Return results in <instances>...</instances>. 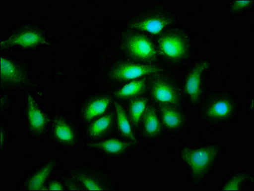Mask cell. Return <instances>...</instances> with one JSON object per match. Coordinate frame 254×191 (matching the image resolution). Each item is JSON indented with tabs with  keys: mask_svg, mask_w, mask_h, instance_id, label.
<instances>
[{
	"mask_svg": "<svg viewBox=\"0 0 254 191\" xmlns=\"http://www.w3.org/2000/svg\"><path fill=\"white\" fill-rule=\"evenodd\" d=\"M79 180L82 185L86 190L90 191H102L103 190L102 187L100 186L99 182L95 181L92 178L86 176V175H80Z\"/></svg>",
	"mask_w": 254,
	"mask_h": 191,
	"instance_id": "cell-22",
	"label": "cell"
},
{
	"mask_svg": "<svg viewBox=\"0 0 254 191\" xmlns=\"http://www.w3.org/2000/svg\"><path fill=\"white\" fill-rule=\"evenodd\" d=\"M116 112H117V119L118 127L120 133L127 139L136 143V140L133 134L132 128L129 123L128 117L123 106L120 103L115 104Z\"/></svg>",
	"mask_w": 254,
	"mask_h": 191,
	"instance_id": "cell-13",
	"label": "cell"
},
{
	"mask_svg": "<svg viewBox=\"0 0 254 191\" xmlns=\"http://www.w3.org/2000/svg\"><path fill=\"white\" fill-rule=\"evenodd\" d=\"M55 135L59 141L64 143H71L73 140L72 129L67 124L62 121H58L55 127Z\"/></svg>",
	"mask_w": 254,
	"mask_h": 191,
	"instance_id": "cell-21",
	"label": "cell"
},
{
	"mask_svg": "<svg viewBox=\"0 0 254 191\" xmlns=\"http://www.w3.org/2000/svg\"><path fill=\"white\" fill-rule=\"evenodd\" d=\"M147 100L145 98H139L131 101L129 113L131 121L133 124L138 125L142 118V115L145 112Z\"/></svg>",
	"mask_w": 254,
	"mask_h": 191,
	"instance_id": "cell-19",
	"label": "cell"
},
{
	"mask_svg": "<svg viewBox=\"0 0 254 191\" xmlns=\"http://www.w3.org/2000/svg\"><path fill=\"white\" fill-rule=\"evenodd\" d=\"M160 69L154 66L123 63L116 66L111 73V77L117 81H127L146 75L159 73Z\"/></svg>",
	"mask_w": 254,
	"mask_h": 191,
	"instance_id": "cell-3",
	"label": "cell"
},
{
	"mask_svg": "<svg viewBox=\"0 0 254 191\" xmlns=\"http://www.w3.org/2000/svg\"><path fill=\"white\" fill-rule=\"evenodd\" d=\"M113 121V115L109 114L101 117L91 124L88 130L89 135L93 139L100 137L109 130Z\"/></svg>",
	"mask_w": 254,
	"mask_h": 191,
	"instance_id": "cell-18",
	"label": "cell"
},
{
	"mask_svg": "<svg viewBox=\"0 0 254 191\" xmlns=\"http://www.w3.org/2000/svg\"><path fill=\"white\" fill-rule=\"evenodd\" d=\"M49 189L51 191H61L63 190L61 184L57 182H53L49 187Z\"/></svg>",
	"mask_w": 254,
	"mask_h": 191,
	"instance_id": "cell-25",
	"label": "cell"
},
{
	"mask_svg": "<svg viewBox=\"0 0 254 191\" xmlns=\"http://www.w3.org/2000/svg\"><path fill=\"white\" fill-rule=\"evenodd\" d=\"M245 179V175H238L227 182L222 191H240L241 185Z\"/></svg>",
	"mask_w": 254,
	"mask_h": 191,
	"instance_id": "cell-23",
	"label": "cell"
},
{
	"mask_svg": "<svg viewBox=\"0 0 254 191\" xmlns=\"http://www.w3.org/2000/svg\"><path fill=\"white\" fill-rule=\"evenodd\" d=\"M54 162L51 161L46 166L38 170L28 182V188L30 190H39L43 186L44 182L50 175L53 167Z\"/></svg>",
	"mask_w": 254,
	"mask_h": 191,
	"instance_id": "cell-14",
	"label": "cell"
},
{
	"mask_svg": "<svg viewBox=\"0 0 254 191\" xmlns=\"http://www.w3.org/2000/svg\"><path fill=\"white\" fill-rule=\"evenodd\" d=\"M170 19L162 15H151L135 22L133 27L151 33H159L170 24Z\"/></svg>",
	"mask_w": 254,
	"mask_h": 191,
	"instance_id": "cell-8",
	"label": "cell"
},
{
	"mask_svg": "<svg viewBox=\"0 0 254 191\" xmlns=\"http://www.w3.org/2000/svg\"><path fill=\"white\" fill-rule=\"evenodd\" d=\"M124 49L129 56L138 61H152L157 55L154 45L145 37L129 38L124 44Z\"/></svg>",
	"mask_w": 254,
	"mask_h": 191,
	"instance_id": "cell-2",
	"label": "cell"
},
{
	"mask_svg": "<svg viewBox=\"0 0 254 191\" xmlns=\"http://www.w3.org/2000/svg\"><path fill=\"white\" fill-rule=\"evenodd\" d=\"M110 100L107 97L95 99L91 102L84 110V117L86 120H91L104 114L108 108Z\"/></svg>",
	"mask_w": 254,
	"mask_h": 191,
	"instance_id": "cell-15",
	"label": "cell"
},
{
	"mask_svg": "<svg viewBox=\"0 0 254 191\" xmlns=\"http://www.w3.org/2000/svg\"><path fill=\"white\" fill-rule=\"evenodd\" d=\"M1 79L5 83L17 84L23 80V75L12 62L1 57Z\"/></svg>",
	"mask_w": 254,
	"mask_h": 191,
	"instance_id": "cell-11",
	"label": "cell"
},
{
	"mask_svg": "<svg viewBox=\"0 0 254 191\" xmlns=\"http://www.w3.org/2000/svg\"><path fill=\"white\" fill-rule=\"evenodd\" d=\"M151 92L156 100L160 102L175 105L179 101L177 91L167 82H155L151 87Z\"/></svg>",
	"mask_w": 254,
	"mask_h": 191,
	"instance_id": "cell-7",
	"label": "cell"
},
{
	"mask_svg": "<svg viewBox=\"0 0 254 191\" xmlns=\"http://www.w3.org/2000/svg\"><path fill=\"white\" fill-rule=\"evenodd\" d=\"M253 2V1H247V0L246 1H235L233 4L232 8L233 10H239L241 8H246L247 6L251 5Z\"/></svg>",
	"mask_w": 254,
	"mask_h": 191,
	"instance_id": "cell-24",
	"label": "cell"
},
{
	"mask_svg": "<svg viewBox=\"0 0 254 191\" xmlns=\"http://www.w3.org/2000/svg\"><path fill=\"white\" fill-rule=\"evenodd\" d=\"M145 89V82L144 80L135 81L126 84L117 93V96L121 98H128L135 96L143 92Z\"/></svg>",
	"mask_w": 254,
	"mask_h": 191,
	"instance_id": "cell-17",
	"label": "cell"
},
{
	"mask_svg": "<svg viewBox=\"0 0 254 191\" xmlns=\"http://www.w3.org/2000/svg\"><path fill=\"white\" fill-rule=\"evenodd\" d=\"M233 106L231 102L227 99H220L215 101L207 110V115L209 118L220 119L229 116L233 112Z\"/></svg>",
	"mask_w": 254,
	"mask_h": 191,
	"instance_id": "cell-12",
	"label": "cell"
},
{
	"mask_svg": "<svg viewBox=\"0 0 254 191\" xmlns=\"http://www.w3.org/2000/svg\"><path fill=\"white\" fill-rule=\"evenodd\" d=\"M144 128L146 134L153 137L160 132V124L155 110L148 108L145 111L144 117Z\"/></svg>",
	"mask_w": 254,
	"mask_h": 191,
	"instance_id": "cell-16",
	"label": "cell"
},
{
	"mask_svg": "<svg viewBox=\"0 0 254 191\" xmlns=\"http://www.w3.org/2000/svg\"><path fill=\"white\" fill-rule=\"evenodd\" d=\"M89 146L107 154H118L128 149L132 146V144L126 143L118 139H109L99 143H91Z\"/></svg>",
	"mask_w": 254,
	"mask_h": 191,
	"instance_id": "cell-10",
	"label": "cell"
},
{
	"mask_svg": "<svg viewBox=\"0 0 254 191\" xmlns=\"http://www.w3.org/2000/svg\"><path fill=\"white\" fill-rule=\"evenodd\" d=\"M27 115L32 130L35 133H41L46 127V119L31 96L28 97Z\"/></svg>",
	"mask_w": 254,
	"mask_h": 191,
	"instance_id": "cell-9",
	"label": "cell"
},
{
	"mask_svg": "<svg viewBox=\"0 0 254 191\" xmlns=\"http://www.w3.org/2000/svg\"><path fill=\"white\" fill-rule=\"evenodd\" d=\"M159 48L162 54L171 59H180L187 52L186 42L177 35H169L162 37L160 39Z\"/></svg>",
	"mask_w": 254,
	"mask_h": 191,
	"instance_id": "cell-4",
	"label": "cell"
},
{
	"mask_svg": "<svg viewBox=\"0 0 254 191\" xmlns=\"http://www.w3.org/2000/svg\"><path fill=\"white\" fill-rule=\"evenodd\" d=\"M209 67V63L207 62H201L193 68L191 70L186 84V91L190 96L191 101L195 103L199 98L201 94V75Z\"/></svg>",
	"mask_w": 254,
	"mask_h": 191,
	"instance_id": "cell-5",
	"label": "cell"
},
{
	"mask_svg": "<svg viewBox=\"0 0 254 191\" xmlns=\"http://www.w3.org/2000/svg\"><path fill=\"white\" fill-rule=\"evenodd\" d=\"M218 150L213 146L197 150H187L183 158L195 177H200L208 172L217 156Z\"/></svg>",
	"mask_w": 254,
	"mask_h": 191,
	"instance_id": "cell-1",
	"label": "cell"
},
{
	"mask_svg": "<svg viewBox=\"0 0 254 191\" xmlns=\"http://www.w3.org/2000/svg\"><path fill=\"white\" fill-rule=\"evenodd\" d=\"M162 118L165 125L171 129L180 127L182 122L181 114L178 111L169 107L162 108Z\"/></svg>",
	"mask_w": 254,
	"mask_h": 191,
	"instance_id": "cell-20",
	"label": "cell"
},
{
	"mask_svg": "<svg viewBox=\"0 0 254 191\" xmlns=\"http://www.w3.org/2000/svg\"><path fill=\"white\" fill-rule=\"evenodd\" d=\"M42 37L40 33L33 30L23 31L12 35L5 41L1 42V48L7 47H22L29 48L41 43Z\"/></svg>",
	"mask_w": 254,
	"mask_h": 191,
	"instance_id": "cell-6",
	"label": "cell"
}]
</instances>
